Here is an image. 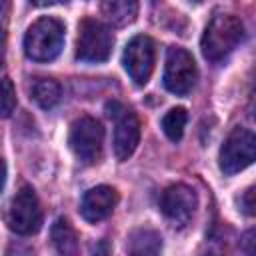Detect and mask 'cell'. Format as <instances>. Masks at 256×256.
I'll list each match as a JSON object with an SVG mask.
<instances>
[{
    "mask_svg": "<svg viewBox=\"0 0 256 256\" xmlns=\"http://www.w3.org/2000/svg\"><path fill=\"white\" fill-rule=\"evenodd\" d=\"M244 38V24L234 14H218L214 16L200 40V48L206 60L210 62H222L226 60L234 48Z\"/></svg>",
    "mask_w": 256,
    "mask_h": 256,
    "instance_id": "1",
    "label": "cell"
},
{
    "mask_svg": "<svg viewBox=\"0 0 256 256\" xmlns=\"http://www.w3.org/2000/svg\"><path fill=\"white\" fill-rule=\"evenodd\" d=\"M64 46V24L56 18L42 16L32 22L24 34V52L30 60L50 62Z\"/></svg>",
    "mask_w": 256,
    "mask_h": 256,
    "instance_id": "2",
    "label": "cell"
},
{
    "mask_svg": "<svg viewBox=\"0 0 256 256\" xmlns=\"http://www.w3.org/2000/svg\"><path fill=\"white\" fill-rule=\"evenodd\" d=\"M114 46V36L106 24L96 18H84L78 24L76 38V58L80 62L98 64L110 58Z\"/></svg>",
    "mask_w": 256,
    "mask_h": 256,
    "instance_id": "3",
    "label": "cell"
},
{
    "mask_svg": "<svg viewBox=\"0 0 256 256\" xmlns=\"http://www.w3.org/2000/svg\"><path fill=\"white\" fill-rule=\"evenodd\" d=\"M6 224L12 232L20 236L36 234L42 226V208L38 202V196L32 188L24 186L12 196L8 208H6Z\"/></svg>",
    "mask_w": 256,
    "mask_h": 256,
    "instance_id": "4",
    "label": "cell"
},
{
    "mask_svg": "<svg viewBox=\"0 0 256 256\" xmlns=\"http://www.w3.org/2000/svg\"><path fill=\"white\" fill-rule=\"evenodd\" d=\"M68 144L80 162L96 164L102 156V144H104L102 124L92 116H82L74 120V124L70 126Z\"/></svg>",
    "mask_w": 256,
    "mask_h": 256,
    "instance_id": "5",
    "label": "cell"
},
{
    "mask_svg": "<svg viewBox=\"0 0 256 256\" xmlns=\"http://www.w3.org/2000/svg\"><path fill=\"white\" fill-rule=\"evenodd\" d=\"M198 78L196 62L192 54L180 46H170L166 52V64H164V86L168 92L176 96L188 94Z\"/></svg>",
    "mask_w": 256,
    "mask_h": 256,
    "instance_id": "6",
    "label": "cell"
},
{
    "mask_svg": "<svg viewBox=\"0 0 256 256\" xmlns=\"http://www.w3.org/2000/svg\"><path fill=\"white\" fill-rule=\"evenodd\" d=\"M256 158V138L246 128H234L220 148V170L226 176L242 172Z\"/></svg>",
    "mask_w": 256,
    "mask_h": 256,
    "instance_id": "7",
    "label": "cell"
},
{
    "mask_svg": "<svg viewBox=\"0 0 256 256\" xmlns=\"http://www.w3.org/2000/svg\"><path fill=\"white\" fill-rule=\"evenodd\" d=\"M106 114L114 118L116 128H114V154L118 160H128L138 142H140V120L134 112L124 108L118 102H108L106 104Z\"/></svg>",
    "mask_w": 256,
    "mask_h": 256,
    "instance_id": "8",
    "label": "cell"
},
{
    "mask_svg": "<svg viewBox=\"0 0 256 256\" xmlns=\"http://www.w3.org/2000/svg\"><path fill=\"white\" fill-rule=\"evenodd\" d=\"M154 60H156V46L150 36L138 34L134 36L122 54V64L128 76L134 80V84L144 86L154 70Z\"/></svg>",
    "mask_w": 256,
    "mask_h": 256,
    "instance_id": "9",
    "label": "cell"
},
{
    "mask_svg": "<svg viewBox=\"0 0 256 256\" xmlns=\"http://www.w3.org/2000/svg\"><path fill=\"white\" fill-rule=\"evenodd\" d=\"M196 206H198V196L186 184L168 186L160 198V210L174 226L188 224L196 212Z\"/></svg>",
    "mask_w": 256,
    "mask_h": 256,
    "instance_id": "10",
    "label": "cell"
},
{
    "mask_svg": "<svg viewBox=\"0 0 256 256\" xmlns=\"http://www.w3.org/2000/svg\"><path fill=\"white\" fill-rule=\"evenodd\" d=\"M118 204V192L112 186H94L84 192L80 202V214L88 222H100L112 214Z\"/></svg>",
    "mask_w": 256,
    "mask_h": 256,
    "instance_id": "11",
    "label": "cell"
},
{
    "mask_svg": "<svg viewBox=\"0 0 256 256\" xmlns=\"http://www.w3.org/2000/svg\"><path fill=\"white\" fill-rule=\"evenodd\" d=\"M102 14L112 26H128L138 16V0H102Z\"/></svg>",
    "mask_w": 256,
    "mask_h": 256,
    "instance_id": "12",
    "label": "cell"
},
{
    "mask_svg": "<svg viewBox=\"0 0 256 256\" xmlns=\"http://www.w3.org/2000/svg\"><path fill=\"white\" fill-rule=\"evenodd\" d=\"M30 96H32V100H34L40 108L50 110V108H54V106L60 102V98H62V88H60V84H58L56 80H52V78H36V80L32 82V86H30Z\"/></svg>",
    "mask_w": 256,
    "mask_h": 256,
    "instance_id": "13",
    "label": "cell"
},
{
    "mask_svg": "<svg viewBox=\"0 0 256 256\" xmlns=\"http://www.w3.org/2000/svg\"><path fill=\"white\" fill-rule=\"evenodd\" d=\"M50 238L60 254H76L78 252V236L66 218H58L52 224Z\"/></svg>",
    "mask_w": 256,
    "mask_h": 256,
    "instance_id": "14",
    "label": "cell"
},
{
    "mask_svg": "<svg viewBox=\"0 0 256 256\" xmlns=\"http://www.w3.org/2000/svg\"><path fill=\"white\" fill-rule=\"evenodd\" d=\"M162 248V238L158 232L142 228L134 230L128 238V252L132 254H156Z\"/></svg>",
    "mask_w": 256,
    "mask_h": 256,
    "instance_id": "15",
    "label": "cell"
},
{
    "mask_svg": "<svg viewBox=\"0 0 256 256\" xmlns=\"http://www.w3.org/2000/svg\"><path fill=\"white\" fill-rule=\"evenodd\" d=\"M186 120H188V114L184 108H172L164 114L162 118V130L164 134L172 140V142H178L184 134V128H186Z\"/></svg>",
    "mask_w": 256,
    "mask_h": 256,
    "instance_id": "16",
    "label": "cell"
},
{
    "mask_svg": "<svg viewBox=\"0 0 256 256\" xmlns=\"http://www.w3.org/2000/svg\"><path fill=\"white\" fill-rule=\"evenodd\" d=\"M16 108V90L10 78H2L0 80V118H8L12 116Z\"/></svg>",
    "mask_w": 256,
    "mask_h": 256,
    "instance_id": "17",
    "label": "cell"
},
{
    "mask_svg": "<svg viewBox=\"0 0 256 256\" xmlns=\"http://www.w3.org/2000/svg\"><path fill=\"white\" fill-rule=\"evenodd\" d=\"M240 210L246 214V216H254V208H256V202H254V186L246 188L242 194H240Z\"/></svg>",
    "mask_w": 256,
    "mask_h": 256,
    "instance_id": "18",
    "label": "cell"
},
{
    "mask_svg": "<svg viewBox=\"0 0 256 256\" xmlns=\"http://www.w3.org/2000/svg\"><path fill=\"white\" fill-rule=\"evenodd\" d=\"M4 184H6V162L0 158V192H2Z\"/></svg>",
    "mask_w": 256,
    "mask_h": 256,
    "instance_id": "19",
    "label": "cell"
},
{
    "mask_svg": "<svg viewBox=\"0 0 256 256\" xmlns=\"http://www.w3.org/2000/svg\"><path fill=\"white\" fill-rule=\"evenodd\" d=\"M34 6H52V4H60L64 0H30Z\"/></svg>",
    "mask_w": 256,
    "mask_h": 256,
    "instance_id": "20",
    "label": "cell"
},
{
    "mask_svg": "<svg viewBox=\"0 0 256 256\" xmlns=\"http://www.w3.org/2000/svg\"><path fill=\"white\" fill-rule=\"evenodd\" d=\"M4 50H6V42H4V36L0 34V64L4 62Z\"/></svg>",
    "mask_w": 256,
    "mask_h": 256,
    "instance_id": "21",
    "label": "cell"
},
{
    "mask_svg": "<svg viewBox=\"0 0 256 256\" xmlns=\"http://www.w3.org/2000/svg\"><path fill=\"white\" fill-rule=\"evenodd\" d=\"M192 2H202V0H192Z\"/></svg>",
    "mask_w": 256,
    "mask_h": 256,
    "instance_id": "22",
    "label": "cell"
}]
</instances>
